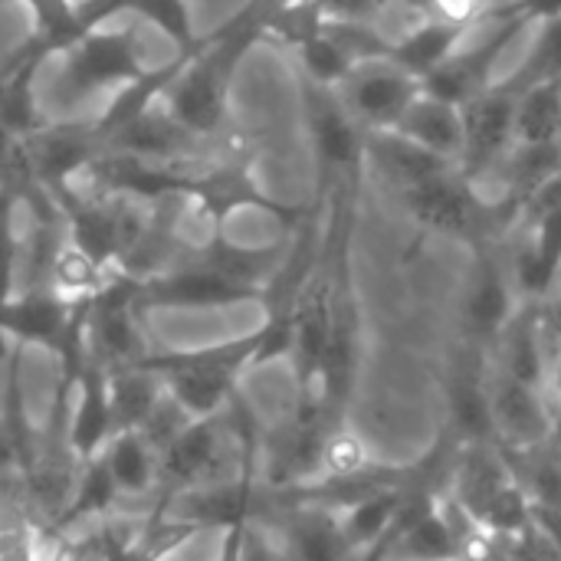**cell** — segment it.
Returning a JSON list of instances; mask_svg holds the SVG:
<instances>
[{
	"label": "cell",
	"instance_id": "obj_1",
	"mask_svg": "<svg viewBox=\"0 0 561 561\" xmlns=\"http://www.w3.org/2000/svg\"><path fill=\"white\" fill-rule=\"evenodd\" d=\"M289 233L270 247H240L224 230L181 243L164 270L138 283V309H227L263 302L289 253Z\"/></svg>",
	"mask_w": 561,
	"mask_h": 561
},
{
	"label": "cell",
	"instance_id": "obj_20",
	"mask_svg": "<svg viewBox=\"0 0 561 561\" xmlns=\"http://www.w3.org/2000/svg\"><path fill=\"white\" fill-rule=\"evenodd\" d=\"M549 335V332H546ZM542 391L552 404V414L561 417V339L549 335L546 345V371H542Z\"/></svg>",
	"mask_w": 561,
	"mask_h": 561
},
{
	"label": "cell",
	"instance_id": "obj_5",
	"mask_svg": "<svg viewBox=\"0 0 561 561\" xmlns=\"http://www.w3.org/2000/svg\"><path fill=\"white\" fill-rule=\"evenodd\" d=\"M62 85L69 95H92L112 85H135L148 76L141 62L138 26H99L69 43L62 53Z\"/></svg>",
	"mask_w": 561,
	"mask_h": 561
},
{
	"label": "cell",
	"instance_id": "obj_11",
	"mask_svg": "<svg viewBox=\"0 0 561 561\" xmlns=\"http://www.w3.org/2000/svg\"><path fill=\"white\" fill-rule=\"evenodd\" d=\"M279 549L286 561H358L352 552L339 513L309 503H286L279 513Z\"/></svg>",
	"mask_w": 561,
	"mask_h": 561
},
{
	"label": "cell",
	"instance_id": "obj_18",
	"mask_svg": "<svg viewBox=\"0 0 561 561\" xmlns=\"http://www.w3.org/2000/svg\"><path fill=\"white\" fill-rule=\"evenodd\" d=\"M421 3L434 23H444L450 30H460L486 13V0H421Z\"/></svg>",
	"mask_w": 561,
	"mask_h": 561
},
{
	"label": "cell",
	"instance_id": "obj_4",
	"mask_svg": "<svg viewBox=\"0 0 561 561\" xmlns=\"http://www.w3.org/2000/svg\"><path fill=\"white\" fill-rule=\"evenodd\" d=\"M417 89L421 79L408 66H401L391 53L355 59L348 72L332 85L342 108L365 135L391 131L404 115L408 102L417 95Z\"/></svg>",
	"mask_w": 561,
	"mask_h": 561
},
{
	"label": "cell",
	"instance_id": "obj_10",
	"mask_svg": "<svg viewBox=\"0 0 561 561\" xmlns=\"http://www.w3.org/2000/svg\"><path fill=\"white\" fill-rule=\"evenodd\" d=\"M118 13H138L141 20L154 23L158 30H164L171 36L178 53H184L197 43L184 0H82V3L69 7L66 26H62V49L69 43H76L79 36H85L89 30H99L105 20H112Z\"/></svg>",
	"mask_w": 561,
	"mask_h": 561
},
{
	"label": "cell",
	"instance_id": "obj_8",
	"mask_svg": "<svg viewBox=\"0 0 561 561\" xmlns=\"http://www.w3.org/2000/svg\"><path fill=\"white\" fill-rule=\"evenodd\" d=\"M26 151L36 181L49 191V197H56L105 151V145L95 122H43L33 135H26Z\"/></svg>",
	"mask_w": 561,
	"mask_h": 561
},
{
	"label": "cell",
	"instance_id": "obj_13",
	"mask_svg": "<svg viewBox=\"0 0 561 561\" xmlns=\"http://www.w3.org/2000/svg\"><path fill=\"white\" fill-rule=\"evenodd\" d=\"M102 460L118 486L122 496H145L158 490L161 480V454L151 444L145 431H118L108 447L102 450Z\"/></svg>",
	"mask_w": 561,
	"mask_h": 561
},
{
	"label": "cell",
	"instance_id": "obj_2",
	"mask_svg": "<svg viewBox=\"0 0 561 561\" xmlns=\"http://www.w3.org/2000/svg\"><path fill=\"white\" fill-rule=\"evenodd\" d=\"M256 345L260 335L253 329L250 335L191 352H148L138 365L158 375L164 394L191 421H201L220 414L240 391V375L253 368Z\"/></svg>",
	"mask_w": 561,
	"mask_h": 561
},
{
	"label": "cell",
	"instance_id": "obj_19",
	"mask_svg": "<svg viewBox=\"0 0 561 561\" xmlns=\"http://www.w3.org/2000/svg\"><path fill=\"white\" fill-rule=\"evenodd\" d=\"M240 561H286V556L276 542V536H270L263 526H250L243 536Z\"/></svg>",
	"mask_w": 561,
	"mask_h": 561
},
{
	"label": "cell",
	"instance_id": "obj_17",
	"mask_svg": "<svg viewBox=\"0 0 561 561\" xmlns=\"http://www.w3.org/2000/svg\"><path fill=\"white\" fill-rule=\"evenodd\" d=\"M20 201L10 191H0V299L13 296L16 289V266H20V240L13 227Z\"/></svg>",
	"mask_w": 561,
	"mask_h": 561
},
{
	"label": "cell",
	"instance_id": "obj_15",
	"mask_svg": "<svg viewBox=\"0 0 561 561\" xmlns=\"http://www.w3.org/2000/svg\"><path fill=\"white\" fill-rule=\"evenodd\" d=\"M118 496H122V493H118V486H115V480H112V473H108L102 454H99L95 460H89V463L79 467L76 483H72V493H69V500H66V506H62V513H59L53 533H66V529H72L76 523H85V519H92V516L112 513V506H115Z\"/></svg>",
	"mask_w": 561,
	"mask_h": 561
},
{
	"label": "cell",
	"instance_id": "obj_7",
	"mask_svg": "<svg viewBox=\"0 0 561 561\" xmlns=\"http://www.w3.org/2000/svg\"><path fill=\"white\" fill-rule=\"evenodd\" d=\"M490 417L503 454H529L552 444L556 414L542 385L513 378L490 362Z\"/></svg>",
	"mask_w": 561,
	"mask_h": 561
},
{
	"label": "cell",
	"instance_id": "obj_16",
	"mask_svg": "<svg viewBox=\"0 0 561 561\" xmlns=\"http://www.w3.org/2000/svg\"><path fill=\"white\" fill-rule=\"evenodd\" d=\"M39 523L23 483H0V559L36 546Z\"/></svg>",
	"mask_w": 561,
	"mask_h": 561
},
{
	"label": "cell",
	"instance_id": "obj_6",
	"mask_svg": "<svg viewBox=\"0 0 561 561\" xmlns=\"http://www.w3.org/2000/svg\"><path fill=\"white\" fill-rule=\"evenodd\" d=\"M138 283L128 273H108L105 283L89 299V322H85V345L89 358L99 362L105 371L135 365L145 358L141 342V309H138Z\"/></svg>",
	"mask_w": 561,
	"mask_h": 561
},
{
	"label": "cell",
	"instance_id": "obj_12",
	"mask_svg": "<svg viewBox=\"0 0 561 561\" xmlns=\"http://www.w3.org/2000/svg\"><path fill=\"white\" fill-rule=\"evenodd\" d=\"M401 138L414 141L417 148L460 164V151H463V112L460 105L431 95L427 89H417V95L408 102L404 115L398 118V125L391 128Z\"/></svg>",
	"mask_w": 561,
	"mask_h": 561
},
{
	"label": "cell",
	"instance_id": "obj_3",
	"mask_svg": "<svg viewBox=\"0 0 561 561\" xmlns=\"http://www.w3.org/2000/svg\"><path fill=\"white\" fill-rule=\"evenodd\" d=\"M89 299H66L53 286H30L0 299V335L13 345H39L59 358V391L72 394L76 375L89 362Z\"/></svg>",
	"mask_w": 561,
	"mask_h": 561
},
{
	"label": "cell",
	"instance_id": "obj_21",
	"mask_svg": "<svg viewBox=\"0 0 561 561\" xmlns=\"http://www.w3.org/2000/svg\"><path fill=\"white\" fill-rule=\"evenodd\" d=\"M0 561H36V546L20 549V552H13V556H7V559H0Z\"/></svg>",
	"mask_w": 561,
	"mask_h": 561
},
{
	"label": "cell",
	"instance_id": "obj_9",
	"mask_svg": "<svg viewBox=\"0 0 561 561\" xmlns=\"http://www.w3.org/2000/svg\"><path fill=\"white\" fill-rule=\"evenodd\" d=\"M115 434H118V424H115L112 394H108V371L89 358L82 371L76 375V385L69 394V411H66L69 454L82 467L95 460Z\"/></svg>",
	"mask_w": 561,
	"mask_h": 561
},
{
	"label": "cell",
	"instance_id": "obj_22",
	"mask_svg": "<svg viewBox=\"0 0 561 561\" xmlns=\"http://www.w3.org/2000/svg\"><path fill=\"white\" fill-rule=\"evenodd\" d=\"M279 3H293V0H279Z\"/></svg>",
	"mask_w": 561,
	"mask_h": 561
},
{
	"label": "cell",
	"instance_id": "obj_14",
	"mask_svg": "<svg viewBox=\"0 0 561 561\" xmlns=\"http://www.w3.org/2000/svg\"><path fill=\"white\" fill-rule=\"evenodd\" d=\"M108 394H112V411H115V424L118 431H141L151 414L158 411V404L164 401V388L158 381L154 371L135 365L125 368H112L108 371Z\"/></svg>",
	"mask_w": 561,
	"mask_h": 561
}]
</instances>
